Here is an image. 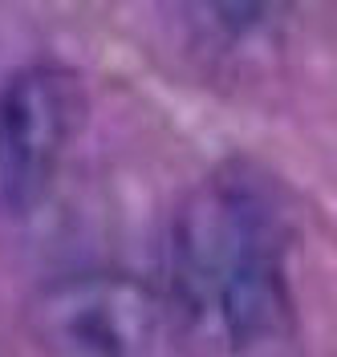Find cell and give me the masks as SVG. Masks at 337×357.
Instances as JSON below:
<instances>
[{
	"mask_svg": "<svg viewBox=\"0 0 337 357\" xmlns=\"http://www.w3.org/2000/svg\"><path fill=\"white\" fill-rule=\"evenodd\" d=\"M289 227L272 183L248 162L200 178L167 231V305L195 345L244 357L292 329Z\"/></svg>",
	"mask_w": 337,
	"mask_h": 357,
	"instance_id": "1",
	"label": "cell"
},
{
	"mask_svg": "<svg viewBox=\"0 0 337 357\" xmlns=\"http://www.w3.org/2000/svg\"><path fill=\"white\" fill-rule=\"evenodd\" d=\"M29 333L45 357H175L167 296L126 268H77L29 296Z\"/></svg>",
	"mask_w": 337,
	"mask_h": 357,
	"instance_id": "2",
	"label": "cell"
},
{
	"mask_svg": "<svg viewBox=\"0 0 337 357\" xmlns=\"http://www.w3.org/2000/svg\"><path fill=\"white\" fill-rule=\"evenodd\" d=\"M86 93L61 61H33L0 86V215H24L57 178Z\"/></svg>",
	"mask_w": 337,
	"mask_h": 357,
	"instance_id": "3",
	"label": "cell"
}]
</instances>
